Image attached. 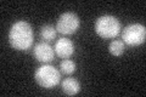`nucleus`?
I'll return each instance as SVG.
<instances>
[{"label":"nucleus","mask_w":146,"mask_h":97,"mask_svg":"<svg viewBox=\"0 0 146 97\" xmlns=\"http://www.w3.org/2000/svg\"><path fill=\"white\" fill-rule=\"evenodd\" d=\"M9 40L12 48L18 51L28 50L33 44V30L29 23L26 21L13 23L9 33Z\"/></svg>","instance_id":"nucleus-1"},{"label":"nucleus","mask_w":146,"mask_h":97,"mask_svg":"<svg viewBox=\"0 0 146 97\" xmlns=\"http://www.w3.org/2000/svg\"><path fill=\"white\" fill-rule=\"evenodd\" d=\"M95 32L104 39L116 38L121 32V23L113 16H102L95 22Z\"/></svg>","instance_id":"nucleus-2"},{"label":"nucleus","mask_w":146,"mask_h":97,"mask_svg":"<svg viewBox=\"0 0 146 97\" xmlns=\"http://www.w3.org/2000/svg\"><path fill=\"white\" fill-rule=\"evenodd\" d=\"M34 79L44 89H52L60 82V72L52 66H42L35 71Z\"/></svg>","instance_id":"nucleus-3"},{"label":"nucleus","mask_w":146,"mask_h":97,"mask_svg":"<svg viewBox=\"0 0 146 97\" xmlns=\"http://www.w3.org/2000/svg\"><path fill=\"white\" fill-rule=\"evenodd\" d=\"M123 43L129 46H139L145 43L146 39V29L140 23L129 24L123 29L122 33Z\"/></svg>","instance_id":"nucleus-4"},{"label":"nucleus","mask_w":146,"mask_h":97,"mask_svg":"<svg viewBox=\"0 0 146 97\" xmlns=\"http://www.w3.org/2000/svg\"><path fill=\"white\" fill-rule=\"evenodd\" d=\"M79 18L73 12H65L60 16L56 23V30L63 35L76 33L79 28Z\"/></svg>","instance_id":"nucleus-5"},{"label":"nucleus","mask_w":146,"mask_h":97,"mask_svg":"<svg viewBox=\"0 0 146 97\" xmlns=\"http://www.w3.org/2000/svg\"><path fill=\"white\" fill-rule=\"evenodd\" d=\"M34 57L43 63L51 62L54 59V49L48 43H39L34 48Z\"/></svg>","instance_id":"nucleus-6"},{"label":"nucleus","mask_w":146,"mask_h":97,"mask_svg":"<svg viewBox=\"0 0 146 97\" xmlns=\"http://www.w3.org/2000/svg\"><path fill=\"white\" fill-rule=\"evenodd\" d=\"M55 53L61 58H68L71 57L74 52V45L70 39L61 38L56 41L55 44Z\"/></svg>","instance_id":"nucleus-7"},{"label":"nucleus","mask_w":146,"mask_h":97,"mask_svg":"<svg viewBox=\"0 0 146 97\" xmlns=\"http://www.w3.org/2000/svg\"><path fill=\"white\" fill-rule=\"evenodd\" d=\"M62 91L68 96H74L80 91V84L73 78H67L62 82Z\"/></svg>","instance_id":"nucleus-8"},{"label":"nucleus","mask_w":146,"mask_h":97,"mask_svg":"<svg viewBox=\"0 0 146 97\" xmlns=\"http://www.w3.org/2000/svg\"><path fill=\"white\" fill-rule=\"evenodd\" d=\"M108 51L113 56H121L124 52V43L122 40H113L108 46Z\"/></svg>","instance_id":"nucleus-9"},{"label":"nucleus","mask_w":146,"mask_h":97,"mask_svg":"<svg viewBox=\"0 0 146 97\" xmlns=\"http://www.w3.org/2000/svg\"><path fill=\"white\" fill-rule=\"evenodd\" d=\"M56 28H54L52 26H44L40 30V35L45 41H51L56 36Z\"/></svg>","instance_id":"nucleus-10"},{"label":"nucleus","mask_w":146,"mask_h":97,"mask_svg":"<svg viewBox=\"0 0 146 97\" xmlns=\"http://www.w3.org/2000/svg\"><path fill=\"white\" fill-rule=\"evenodd\" d=\"M60 67H61V71L65 74H72L76 71V63L71 61V59H63L60 64Z\"/></svg>","instance_id":"nucleus-11"}]
</instances>
